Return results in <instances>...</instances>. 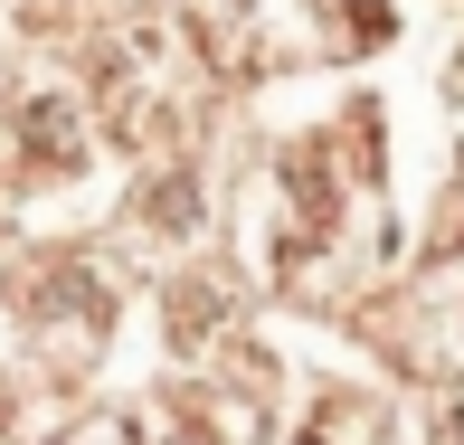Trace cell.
<instances>
[{"instance_id":"6da1fadb","label":"cell","mask_w":464,"mask_h":445,"mask_svg":"<svg viewBox=\"0 0 464 445\" xmlns=\"http://www.w3.org/2000/svg\"><path fill=\"white\" fill-rule=\"evenodd\" d=\"M19 123H29V142H38V152H48V161L67 152V142H76V104H67V95H38V104H29V114H19Z\"/></svg>"}]
</instances>
